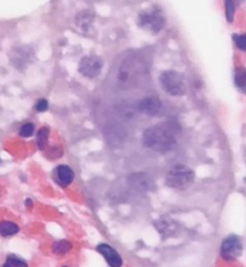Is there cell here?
Wrapping results in <instances>:
<instances>
[{
	"label": "cell",
	"instance_id": "obj_17",
	"mask_svg": "<svg viewBox=\"0 0 246 267\" xmlns=\"http://www.w3.org/2000/svg\"><path fill=\"white\" fill-rule=\"evenodd\" d=\"M233 39H234V42L238 49L242 50V51H246V34L234 35Z\"/></svg>",
	"mask_w": 246,
	"mask_h": 267
},
{
	"label": "cell",
	"instance_id": "obj_10",
	"mask_svg": "<svg viewBox=\"0 0 246 267\" xmlns=\"http://www.w3.org/2000/svg\"><path fill=\"white\" fill-rule=\"evenodd\" d=\"M19 228L17 224L12 223V221L2 220L0 221V235L4 236V237H9V236L15 235V234L19 233Z\"/></svg>",
	"mask_w": 246,
	"mask_h": 267
},
{
	"label": "cell",
	"instance_id": "obj_2",
	"mask_svg": "<svg viewBox=\"0 0 246 267\" xmlns=\"http://www.w3.org/2000/svg\"><path fill=\"white\" fill-rule=\"evenodd\" d=\"M159 83L164 92L172 97H181L186 93V81L177 71L169 70V71L162 72L159 76Z\"/></svg>",
	"mask_w": 246,
	"mask_h": 267
},
{
	"label": "cell",
	"instance_id": "obj_12",
	"mask_svg": "<svg viewBox=\"0 0 246 267\" xmlns=\"http://www.w3.org/2000/svg\"><path fill=\"white\" fill-rule=\"evenodd\" d=\"M72 249V243L68 241H57L53 243L52 250L56 254H65Z\"/></svg>",
	"mask_w": 246,
	"mask_h": 267
},
{
	"label": "cell",
	"instance_id": "obj_21",
	"mask_svg": "<svg viewBox=\"0 0 246 267\" xmlns=\"http://www.w3.org/2000/svg\"><path fill=\"white\" fill-rule=\"evenodd\" d=\"M245 182H246V177H245Z\"/></svg>",
	"mask_w": 246,
	"mask_h": 267
},
{
	"label": "cell",
	"instance_id": "obj_8",
	"mask_svg": "<svg viewBox=\"0 0 246 267\" xmlns=\"http://www.w3.org/2000/svg\"><path fill=\"white\" fill-rule=\"evenodd\" d=\"M97 250L101 255L105 258V260L108 261V264L111 267H121L122 266V259H121L120 254L106 243H101L97 247Z\"/></svg>",
	"mask_w": 246,
	"mask_h": 267
},
{
	"label": "cell",
	"instance_id": "obj_3",
	"mask_svg": "<svg viewBox=\"0 0 246 267\" xmlns=\"http://www.w3.org/2000/svg\"><path fill=\"white\" fill-rule=\"evenodd\" d=\"M194 181V172L184 165L174 166L167 175V185L179 190L187 189Z\"/></svg>",
	"mask_w": 246,
	"mask_h": 267
},
{
	"label": "cell",
	"instance_id": "obj_5",
	"mask_svg": "<svg viewBox=\"0 0 246 267\" xmlns=\"http://www.w3.org/2000/svg\"><path fill=\"white\" fill-rule=\"evenodd\" d=\"M243 253V243L239 237L232 235L228 236L225 241L222 242L221 246V255L225 260L233 261L239 258Z\"/></svg>",
	"mask_w": 246,
	"mask_h": 267
},
{
	"label": "cell",
	"instance_id": "obj_11",
	"mask_svg": "<svg viewBox=\"0 0 246 267\" xmlns=\"http://www.w3.org/2000/svg\"><path fill=\"white\" fill-rule=\"evenodd\" d=\"M234 81L237 87L242 90L243 93H246V69L240 67H237L234 74Z\"/></svg>",
	"mask_w": 246,
	"mask_h": 267
},
{
	"label": "cell",
	"instance_id": "obj_15",
	"mask_svg": "<svg viewBox=\"0 0 246 267\" xmlns=\"http://www.w3.org/2000/svg\"><path fill=\"white\" fill-rule=\"evenodd\" d=\"M34 125L32 123H25L24 125H22L21 130H19V135L22 137H30L34 134Z\"/></svg>",
	"mask_w": 246,
	"mask_h": 267
},
{
	"label": "cell",
	"instance_id": "obj_14",
	"mask_svg": "<svg viewBox=\"0 0 246 267\" xmlns=\"http://www.w3.org/2000/svg\"><path fill=\"white\" fill-rule=\"evenodd\" d=\"M225 7H226V17H227V21L229 22V23H232L233 18H234V14H235V4L232 1V0H226Z\"/></svg>",
	"mask_w": 246,
	"mask_h": 267
},
{
	"label": "cell",
	"instance_id": "obj_6",
	"mask_svg": "<svg viewBox=\"0 0 246 267\" xmlns=\"http://www.w3.org/2000/svg\"><path fill=\"white\" fill-rule=\"evenodd\" d=\"M101 67H103V60L100 58L95 55H87L80 60L78 71L88 79H95L100 74Z\"/></svg>",
	"mask_w": 246,
	"mask_h": 267
},
{
	"label": "cell",
	"instance_id": "obj_16",
	"mask_svg": "<svg viewBox=\"0 0 246 267\" xmlns=\"http://www.w3.org/2000/svg\"><path fill=\"white\" fill-rule=\"evenodd\" d=\"M7 264H10L12 267H28L27 263H25L24 260H22V259L17 258V256L15 255H10L9 258H7Z\"/></svg>",
	"mask_w": 246,
	"mask_h": 267
},
{
	"label": "cell",
	"instance_id": "obj_18",
	"mask_svg": "<svg viewBox=\"0 0 246 267\" xmlns=\"http://www.w3.org/2000/svg\"><path fill=\"white\" fill-rule=\"evenodd\" d=\"M47 108H49V102L45 99H40L39 101L37 102V105H35V110H37L38 112H45Z\"/></svg>",
	"mask_w": 246,
	"mask_h": 267
},
{
	"label": "cell",
	"instance_id": "obj_4",
	"mask_svg": "<svg viewBox=\"0 0 246 267\" xmlns=\"http://www.w3.org/2000/svg\"><path fill=\"white\" fill-rule=\"evenodd\" d=\"M139 26L152 34H157L164 27V17L157 10H149L139 16Z\"/></svg>",
	"mask_w": 246,
	"mask_h": 267
},
{
	"label": "cell",
	"instance_id": "obj_20",
	"mask_svg": "<svg viewBox=\"0 0 246 267\" xmlns=\"http://www.w3.org/2000/svg\"><path fill=\"white\" fill-rule=\"evenodd\" d=\"M2 267H12V266H11V265H10V264H7V263H6V264H5V265H4V266H2Z\"/></svg>",
	"mask_w": 246,
	"mask_h": 267
},
{
	"label": "cell",
	"instance_id": "obj_9",
	"mask_svg": "<svg viewBox=\"0 0 246 267\" xmlns=\"http://www.w3.org/2000/svg\"><path fill=\"white\" fill-rule=\"evenodd\" d=\"M55 180L57 181V183L62 187H68V185L72 184V182L74 181V172H73L72 168L67 165H59L56 168L55 172Z\"/></svg>",
	"mask_w": 246,
	"mask_h": 267
},
{
	"label": "cell",
	"instance_id": "obj_13",
	"mask_svg": "<svg viewBox=\"0 0 246 267\" xmlns=\"http://www.w3.org/2000/svg\"><path fill=\"white\" fill-rule=\"evenodd\" d=\"M47 138H49V128H41V129L39 130V133H38V140H37L39 150H44L45 146H46Z\"/></svg>",
	"mask_w": 246,
	"mask_h": 267
},
{
	"label": "cell",
	"instance_id": "obj_19",
	"mask_svg": "<svg viewBox=\"0 0 246 267\" xmlns=\"http://www.w3.org/2000/svg\"><path fill=\"white\" fill-rule=\"evenodd\" d=\"M232 1H233V2H234V4H235V5H238V4H242V2H243V1H244V0H232Z\"/></svg>",
	"mask_w": 246,
	"mask_h": 267
},
{
	"label": "cell",
	"instance_id": "obj_7",
	"mask_svg": "<svg viewBox=\"0 0 246 267\" xmlns=\"http://www.w3.org/2000/svg\"><path fill=\"white\" fill-rule=\"evenodd\" d=\"M138 108L140 112L145 113V115L156 116L161 112L162 102L158 98L148 97V98H145V99H143L139 101Z\"/></svg>",
	"mask_w": 246,
	"mask_h": 267
},
{
	"label": "cell",
	"instance_id": "obj_1",
	"mask_svg": "<svg viewBox=\"0 0 246 267\" xmlns=\"http://www.w3.org/2000/svg\"><path fill=\"white\" fill-rule=\"evenodd\" d=\"M177 141V128L171 123H161L145 130L143 142L150 150L167 152L175 147Z\"/></svg>",
	"mask_w": 246,
	"mask_h": 267
}]
</instances>
